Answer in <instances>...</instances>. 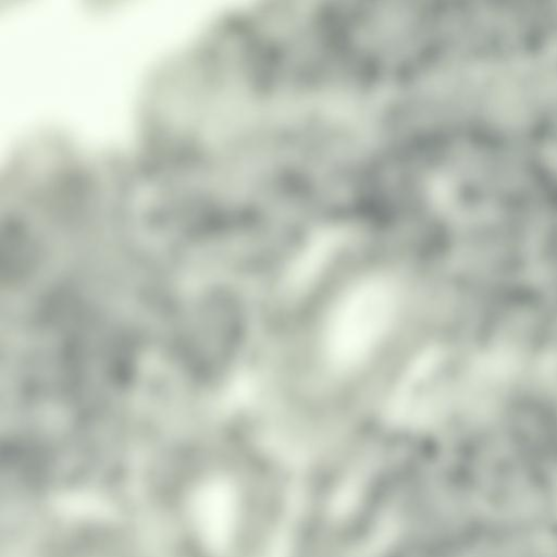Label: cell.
<instances>
[{
	"mask_svg": "<svg viewBox=\"0 0 557 557\" xmlns=\"http://www.w3.org/2000/svg\"><path fill=\"white\" fill-rule=\"evenodd\" d=\"M397 309L394 286L382 277L363 280L336 301L326 321L324 354L337 372L362 366L387 335Z\"/></svg>",
	"mask_w": 557,
	"mask_h": 557,
	"instance_id": "cell-2",
	"label": "cell"
},
{
	"mask_svg": "<svg viewBox=\"0 0 557 557\" xmlns=\"http://www.w3.org/2000/svg\"><path fill=\"white\" fill-rule=\"evenodd\" d=\"M333 246V238L319 239L297 260L287 277V283L293 290L306 288L315 278L327 257L331 256Z\"/></svg>",
	"mask_w": 557,
	"mask_h": 557,
	"instance_id": "cell-4",
	"label": "cell"
},
{
	"mask_svg": "<svg viewBox=\"0 0 557 557\" xmlns=\"http://www.w3.org/2000/svg\"><path fill=\"white\" fill-rule=\"evenodd\" d=\"M175 557H260L270 531V488L247 467L205 449L176 455L145 483Z\"/></svg>",
	"mask_w": 557,
	"mask_h": 557,
	"instance_id": "cell-1",
	"label": "cell"
},
{
	"mask_svg": "<svg viewBox=\"0 0 557 557\" xmlns=\"http://www.w3.org/2000/svg\"><path fill=\"white\" fill-rule=\"evenodd\" d=\"M32 557H153L137 531L104 516L69 519L40 541Z\"/></svg>",
	"mask_w": 557,
	"mask_h": 557,
	"instance_id": "cell-3",
	"label": "cell"
}]
</instances>
